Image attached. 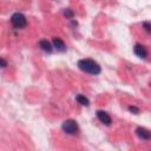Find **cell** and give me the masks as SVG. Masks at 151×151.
Wrapping results in <instances>:
<instances>
[{"instance_id": "obj_1", "label": "cell", "mask_w": 151, "mask_h": 151, "mask_svg": "<svg viewBox=\"0 0 151 151\" xmlns=\"http://www.w3.org/2000/svg\"><path fill=\"white\" fill-rule=\"evenodd\" d=\"M78 67L83 72L92 74V76H97L101 71V68H100V66L97 61H94L92 59H87V58L86 59H80L78 61Z\"/></svg>"}, {"instance_id": "obj_2", "label": "cell", "mask_w": 151, "mask_h": 151, "mask_svg": "<svg viewBox=\"0 0 151 151\" xmlns=\"http://www.w3.org/2000/svg\"><path fill=\"white\" fill-rule=\"evenodd\" d=\"M11 22H12V25H13L15 28H24V27L27 26V19H26V17H25L22 13H20V12H15V13L12 14V17H11Z\"/></svg>"}, {"instance_id": "obj_3", "label": "cell", "mask_w": 151, "mask_h": 151, "mask_svg": "<svg viewBox=\"0 0 151 151\" xmlns=\"http://www.w3.org/2000/svg\"><path fill=\"white\" fill-rule=\"evenodd\" d=\"M61 129H63V131L65 132V133H67V134H77L78 133V131H79V127H78V124L76 123V120H73V119H67V120H65L64 123H63V125H61Z\"/></svg>"}, {"instance_id": "obj_4", "label": "cell", "mask_w": 151, "mask_h": 151, "mask_svg": "<svg viewBox=\"0 0 151 151\" xmlns=\"http://www.w3.org/2000/svg\"><path fill=\"white\" fill-rule=\"evenodd\" d=\"M97 117H98V119L100 120V123H103V124L106 125V126H110L111 123H112L111 117H110L109 113L105 112V111H101V110L97 111Z\"/></svg>"}, {"instance_id": "obj_5", "label": "cell", "mask_w": 151, "mask_h": 151, "mask_svg": "<svg viewBox=\"0 0 151 151\" xmlns=\"http://www.w3.org/2000/svg\"><path fill=\"white\" fill-rule=\"evenodd\" d=\"M133 52H134V54H136L137 57H139V58L145 59V58L147 57V50H146V47H145L144 45H142V44H136L134 47H133Z\"/></svg>"}, {"instance_id": "obj_6", "label": "cell", "mask_w": 151, "mask_h": 151, "mask_svg": "<svg viewBox=\"0 0 151 151\" xmlns=\"http://www.w3.org/2000/svg\"><path fill=\"white\" fill-rule=\"evenodd\" d=\"M136 133H137V136H138L140 139H143V140H149L150 137H151L149 130H146L145 127H137V129H136Z\"/></svg>"}, {"instance_id": "obj_7", "label": "cell", "mask_w": 151, "mask_h": 151, "mask_svg": "<svg viewBox=\"0 0 151 151\" xmlns=\"http://www.w3.org/2000/svg\"><path fill=\"white\" fill-rule=\"evenodd\" d=\"M53 47L59 52H64L66 50L65 42L60 38H53Z\"/></svg>"}, {"instance_id": "obj_8", "label": "cell", "mask_w": 151, "mask_h": 151, "mask_svg": "<svg viewBox=\"0 0 151 151\" xmlns=\"http://www.w3.org/2000/svg\"><path fill=\"white\" fill-rule=\"evenodd\" d=\"M39 46H40V48H41L44 52H46V53H51L52 50H53V46L51 45L50 41H47V39L40 40V41H39Z\"/></svg>"}, {"instance_id": "obj_9", "label": "cell", "mask_w": 151, "mask_h": 151, "mask_svg": "<svg viewBox=\"0 0 151 151\" xmlns=\"http://www.w3.org/2000/svg\"><path fill=\"white\" fill-rule=\"evenodd\" d=\"M76 100H77L80 105H84V106H88V105H90V100H88L84 94H77V96H76Z\"/></svg>"}, {"instance_id": "obj_10", "label": "cell", "mask_w": 151, "mask_h": 151, "mask_svg": "<svg viewBox=\"0 0 151 151\" xmlns=\"http://www.w3.org/2000/svg\"><path fill=\"white\" fill-rule=\"evenodd\" d=\"M129 111L132 112V113H134V114H138L139 113V109L136 107V106H133V105H130L129 106Z\"/></svg>"}, {"instance_id": "obj_11", "label": "cell", "mask_w": 151, "mask_h": 151, "mask_svg": "<svg viewBox=\"0 0 151 151\" xmlns=\"http://www.w3.org/2000/svg\"><path fill=\"white\" fill-rule=\"evenodd\" d=\"M143 27L145 28L146 32H150V31H151V26H150V22H149V21H144V22H143Z\"/></svg>"}, {"instance_id": "obj_12", "label": "cell", "mask_w": 151, "mask_h": 151, "mask_svg": "<svg viewBox=\"0 0 151 151\" xmlns=\"http://www.w3.org/2000/svg\"><path fill=\"white\" fill-rule=\"evenodd\" d=\"M64 14L66 15V18H70V19H72V18H73V12H72V11H70V9H66V11L64 12Z\"/></svg>"}, {"instance_id": "obj_13", "label": "cell", "mask_w": 151, "mask_h": 151, "mask_svg": "<svg viewBox=\"0 0 151 151\" xmlns=\"http://www.w3.org/2000/svg\"><path fill=\"white\" fill-rule=\"evenodd\" d=\"M6 66H7V61L0 57V67H6Z\"/></svg>"}]
</instances>
